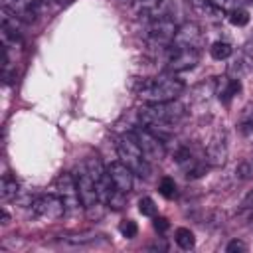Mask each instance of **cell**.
I'll list each match as a JSON object with an SVG mask.
<instances>
[{"mask_svg":"<svg viewBox=\"0 0 253 253\" xmlns=\"http://www.w3.org/2000/svg\"><path fill=\"white\" fill-rule=\"evenodd\" d=\"M162 0H134V8L136 12H150L154 10Z\"/></svg>","mask_w":253,"mask_h":253,"instance_id":"cell-25","label":"cell"},{"mask_svg":"<svg viewBox=\"0 0 253 253\" xmlns=\"http://www.w3.org/2000/svg\"><path fill=\"white\" fill-rule=\"evenodd\" d=\"M132 132V136L136 138V142H138V146L142 148V152H144V156L148 158V160H162L164 158V154H166V150H164V142H162V138L160 136H156L152 130H148L146 126H138V128H132L130 130Z\"/></svg>","mask_w":253,"mask_h":253,"instance_id":"cell-5","label":"cell"},{"mask_svg":"<svg viewBox=\"0 0 253 253\" xmlns=\"http://www.w3.org/2000/svg\"><path fill=\"white\" fill-rule=\"evenodd\" d=\"M251 158H253V154H251Z\"/></svg>","mask_w":253,"mask_h":253,"instance_id":"cell-34","label":"cell"},{"mask_svg":"<svg viewBox=\"0 0 253 253\" xmlns=\"http://www.w3.org/2000/svg\"><path fill=\"white\" fill-rule=\"evenodd\" d=\"M168 227H170V223H168L166 217H154V229H156L158 233H164Z\"/></svg>","mask_w":253,"mask_h":253,"instance_id":"cell-29","label":"cell"},{"mask_svg":"<svg viewBox=\"0 0 253 253\" xmlns=\"http://www.w3.org/2000/svg\"><path fill=\"white\" fill-rule=\"evenodd\" d=\"M55 188H57V196L63 200L65 204V210L67 213L79 210L83 204H81V198H79V192H77V184H75V176H71L69 172H63L57 176L55 180Z\"/></svg>","mask_w":253,"mask_h":253,"instance_id":"cell-8","label":"cell"},{"mask_svg":"<svg viewBox=\"0 0 253 253\" xmlns=\"http://www.w3.org/2000/svg\"><path fill=\"white\" fill-rule=\"evenodd\" d=\"M63 241L71 245H85V243H93L95 237L93 235H71V237H65Z\"/></svg>","mask_w":253,"mask_h":253,"instance_id":"cell-26","label":"cell"},{"mask_svg":"<svg viewBox=\"0 0 253 253\" xmlns=\"http://www.w3.org/2000/svg\"><path fill=\"white\" fill-rule=\"evenodd\" d=\"M8 221H10V215H8V211H6V210H2V221H0V223H2V225H6Z\"/></svg>","mask_w":253,"mask_h":253,"instance_id":"cell-30","label":"cell"},{"mask_svg":"<svg viewBox=\"0 0 253 253\" xmlns=\"http://www.w3.org/2000/svg\"><path fill=\"white\" fill-rule=\"evenodd\" d=\"M253 67V57H249L247 53H241L235 57V61L229 65V73L235 75V79H239L243 73H247Z\"/></svg>","mask_w":253,"mask_h":253,"instance_id":"cell-16","label":"cell"},{"mask_svg":"<svg viewBox=\"0 0 253 253\" xmlns=\"http://www.w3.org/2000/svg\"><path fill=\"white\" fill-rule=\"evenodd\" d=\"M227 154H229V144H227V130L225 128H217L210 142L206 144V162L210 166H223L227 162Z\"/></svg>","mask_w":253,"mask_h":253,"instance_id":"cell-6","label":"cell"},{"mask_svg":"<svg viewBox=\"0 0 253 253\" xmlns=\"http://www.w3.org/2000/svg\"><path fill=\"white\" fill-rule=\"evenodd\" d=\"M210 53H211V57H213V59L221 61V59L231 57L233 47H231L227 42H213V43H211V47H210Z\"/></svg>","mask_w":253,"mask_h":253,"instance_id":"cell-18","label":"cell"},{"mask_svg":"<svg viewBox=\"0 0 253 253\" xmlns=\"http://www.w3.org/2000/svg\"><path fill=\"white\" fill-rule=\"evenodd\" d=\"M229 22L233 26H245L249 22V12L243 8H233V10H229Z\"/></svg>","mask_w":253,"mask_h":253,"instance_id":"cell-21","label":"cell"},{"mask_svg":"<svg viewBox=\"0 0 253 253\" xmlns=\"http://www.w3.org/2000/svg\"><path fill=\"white\" fill-rule=\"evenodd\" d=\"M138 117L148 130H152L164 140L174 128V125H178L186 117V109L176 99L164 103H148L144 109H140Z\"/></svg>","mask_w":253,"mask_h":253,"instance_id":"cell-1","label":"cell"},{"mask_svg":"<svg viewBox=\"0 0 253 253\" xmlns=\"http://www.w3.org/2000/svg\"><path fill=\"white\" fill-rule=\"evenodd\" d=\"M200 61V49L198 47H174L166 61V71L168 73H180L196 67Z\"/></svg>","mask_w":253,"mask_h":253,"instance_id":"cell-9","label":"cell"},{"mask_svg":"<svg viewBox=\"0 0 253 253\" xmlns=\"http://www.w3.org/2000/svg\"><path fill=\"white\" fill-rule=\"evenodd\" d=\"M20 194V184L14 176L10 174H4L2 176V182H0V198L2 202H10V200H16Z\"/></svg>","mask_w":253,"mask_h":253,"instance_id":"cell-15","label":"cell"},{"mask_svg":"<svg viewBox=\"0 0 253 253\" xmlns=\"http://www.w3.org/2000/svg\"><path fill=\"white\" fill-rule=\"evenodd\" d=\"M176 162H178V166L184 170V174H186V178H190V180H194V178H200V176H204L206 174V170H208V162H202L200 158H196L194 154H192V150L190 148H180L178 152H176Z\"/></svg>","mask_w":253,"mask_h":253,"instance_id":"cell-10","label":"cell"},{"mask_svg":"<svg viewBox=\"0 0 253 253\" xmlns=\"http://www.w3.org/2000/svg\"><path fill=\"white\" fill-rule=\"evenodd\" d=\"M119 231L123 233V237H126V239H132V237L136 235L138 227H136V223H134L132 219H125V221H121V225H119Z\"/></svg>","mask_w":253,"mask_h":253,"instance_id":"cell-24","label":"cell"},{"mask_svg":"<svg viewBox=\"0 0 253 253\" xmlns=\"http://www.w3.org/2000/svg\"><path fill=\"white\" fill-rule=\"evenodd\" d=\"M30 206H32V217H36V219L51 221V219H59L63 213H67L63 200L59 196H53V194L40 196Z\"/></svg>","mask_w":253,"mask_h":253,"instance_id":"cell-4","label":"cell"},{"mask_svg":"<svg viewBox=\"0 0 253 253\" xmlns=\"http://www.w3.org/2000/svg\"><path fill=\"white\" fill-rule=\"evenodd\" d=\"M202 42V30L196 22H186L176 30V36L172 40L174 47H198Z\"/></svg>","mask_w":253,"mask_h":253,"instance_id":"cell-12","label":"cell"},{"mask_svg":"<svg viewBox=\"0 0 253 253\" xmlns=\"http://www.w3.org/2000/svg\"><path fill=\"white\" fill-rule=\"evenodd\" d=\"M247 210H253V190L247 192V196L239 204V211H247Z\"/></svg>","mask_w":253,"mask_h":253,"instance_id":"cell-28","label":"cell"},{"mask_svg":"<svg viewBox=\"0 0 253 253\" xmlns=\"http://www.w3.org/2000/svg\"><path fill=\"white\" fill-rule=\"evenodd\" d=\"M176 30H178V26L174 24V20H170L166 16L164 18H156L146 28V38L154 45H172Z\"/></svg>","mask_w":253,"mask_h":253,"instance_id":"cell-7","label":"cell"},{"mask_svg":"<svg viewBox=\"0 0 253 253\" xmlns=\"http://www.w3.org/2000/svg\"><path fill=\"white\" fill-rule=\"evenodd\" d=\"M235 176H237L239 180H251V178H253V158H251V156H249V158H243V160L237 164Z\"/></svg>","mask_w":253,"mask_h":253,"instance_id":"cell-20","label":"cell"},{"mask_svg":"<svg viewBox=\"0 0 253 253\" xmlns=\"http://www.w3.org/2000/svg\"><path fill=\"white\" fill-rule=\"evenodd\" d=\"M75 184H77V192H79V198H81L83 208H89V206L101 202V200H99L97 184H95V180L91 178V174L87 172L85 166H83V168L79 170V174L75 176Z\"/></svg>","mask_w":253,"mask_h":253,"instance_id":"cell-11","label":"cell"},{"mask_svg":"<svg viewBox=\"0 0 253 253\" xmlns=\"http://www.w3.org/2000/svg\"><path fill=\"white\" fill-rule=\"evenodd\" d=\"M117 152H119L121 162H125L134 172V176H138V178H150V174H152L150 160L144 156V152L138 146V142L132 136V132H126V134L119 136V140H117Z\"/></svg>","mask_w":253,"mask_h":253,"instance_id":"cell-3","label":"cell"},{"mask_svg":"<svg viewBox=\"0 0 253 253\" xmlns=\"http://www.w3.org/2000/svg\"><path fill=\"white\" fill-rule=\"evenodd\" d=\"M225 251H227V253H243V251H247V245H245L241 239H231V241L227 243Z\"/></svg>","mask_w":253,"mask_h":253,"instance_id":"cell-27","label":"cell"},{"mask_svg":"<svg viewBox=\"0 0 253 253\" xmlns=\"http://www.w3.org/2000/svg\"><path fill=\"white\" fill-rule=\"evenodd\" d=\"M182 91H184V83L180 79H176L174 75L144 79L138 85V97L146 103L174 101V99H178V95H182Z\"/></svg>","mask_w":253,"mask_h":253,"instance_id":"cell-2","label":"cell"},{"mask_svg":"<svg viewBox=\"0 0 253 253\" xmlns=\"http://www.w3.org/2000/svg\"><path fill=\"white\" fill-rule=\"evenodd\" d=\"M107 170H109V176H111L115 188L128 196L130 190H132V176H134V172L125 162H121V160L113 162L111 166H107Z\"/></svg>","mask_w":253,"mask_h":253,"instance_id":"cell-13","label":"cell"},{"mask_svg":"<svg viewBox=\"0 0 253 253\" xmlns=\"http://www.w3.org/2000/svg\"><path fill=\"white\" fill-rule=\"evenodd\" d=\"M138 211L146 217H154L156 215V204L152 198H140L138 200Z\"/></svg>","mask_w":253,"mask_h":253,"instance_id":"cell-23","label":"cell"},{"mask_svg":"<svg viewBox=\"0 0 253 253\" xmlns=\"http://www.w3.org/2000/svg\"><path fill=\"white\" fill-rule=\"evenodd\" d=\"M241 91V81L239 79H227V77H221V79H217V95H219V99H223L225 103L231 99V97H235L237 93Z\"/></svg>","mask_w":253,"mask_h":253,"instance_id":"cell-14","label":"cell"},{"mask_svg":"<svg viewBox=\"0 0 253 253\" xmlns=\"http://www.w3.org/2000/svg\"><path fill=\"white\" fill-rule=\"evenodd\" d=\"M55 2H57V4H59V6H65V4H71V2H73V0H55Z\"/></svg>","mask_w":253,"mask_h":253,"instance_id":"cell-31","label":"cell"},{"mask_svg":"<svg viewBox=\"0 0 253 253\" xmlns=\"http://www.w3.org/2000/svg\"><path fill=\"white\" fill-rule=\"evenodd\" d=\"M121 2H130V0H121Z\"/></svg>","mask_w":253,"mask_h":253,"instance_id":"cell-33","label":"cell"},{"mask_svg":"<svg viewBox=\"0 0 253 253\" xmlns=\"http://www.w3.org/2000/svg\"><path fill=\"white\" fill-rule=\"evenodd\" d=\"M158 190H160V194L164 196V198H174L176 196V182L170 178V176H166V178H162L160 180V186H158Z\"/></svg>","mask_w":253,"mask_h":253,"instance_id":"cell-22","label":"cell"},{"mask_svg":"<svg viewBox=\"0 0 253 253\" xmlns=\"http://www.w3.org/2000/svg\"><path fill=\"white\" fill-rule=\"evenodd\" d=\"M239 128L243 132H251L253 130V103L245 105L243 111L239 113Z\"/></svg>","mask_w":253,"mask_h":253,"instance_id":"cell-19","label":"cell"},{"mask_svg":"<svg viewBox=\"0 0 253 253\" xmlns=\"http://www.w3.org/2000/svg\"><path fill=\"white\" fill-rule=\"evenodd\" d=\"M34 2H36V4H40V2H43V0H34Z\"/></svg>","mask_w":253,"mask_h":253,"instance_id":"cell-32","label":"cell"},{"mask_svg":"<svg viewBox=\"0 0 253 253\" xmlns=\"http://www.w3.org/2000/svg\"><path fill=\"white\" fill-rule=\"evenodd\" d=\"M176 243H178V247H182V249H194V245H196V237H194V233L188 229V227H178L176 229Z\"/></svg>","mask_w":253,"mask_h":253,"instance_id":"cell-17","label":"cell"}]
</instances>
